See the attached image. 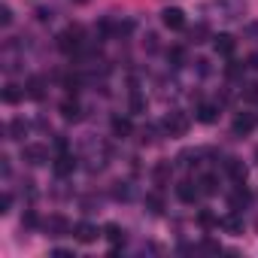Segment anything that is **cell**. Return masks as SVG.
Instances as JSON below:
<instances>
[{"label":"cell","mask_w":258,"mask_h":258,"mask_svg":"<svg viewBox=\"0 0 258 258\" xmlns=\"http://www.w3.org/2000/svg\"><path fill=\"white\" fill-rule=\"evenodd\" d=\"M79 46H82V28H79V25H70L67 31L58 34V49H61L64 55L79 52Z\"/></svg>","instance_id":"6da1fadb"},{"label":"cell","mask_w":258,"mask_h":258,"mask_svg":"<svg viewBox=\"0 0 258 258\" xmlns=\"http://www.w3.org/2000/svg\"><path fill=\"white\" fill-rule=\"evenodd\" d=\"M164 131H167L170 137H182V134L188 131V118H185V112H170V115L164 118Z\"/></svg>","instance_id":"7a4b0ae2"},{"label":"cell","mask_w":258,"mask_h":258,"mask_svg":"<svg viewBox=\"0 0 258 258\" xmlns=\"http://www.w3.org/2000/svg\"><path fill=\"white\" fill-rule=\"evenodd\" d=\"M161 22H164V28H170V31H182V28H185V13L176 10V7H167V10L161 13Z\"/></svg>","instance_id":"3957f363"},{"label":"cell","mask_w":258,"mask_h":258,"mask_svg":"<svg viewBox=\"0 0 258 258\" xmlns=\"http://www.w3.org/2000/svg\"><path fill=\"white\" fill-rule=\"evenodd\" d=\"M22 158H25L28 164H46V161H49V152H46V146L31 143V146H25V149H22Z\"/></svg>","instance_id":"277c9868"},{"label":"cell","mask_w":258,"mask_h":258,"mask_svg":"<svg viewBox=\"0 0 258 258\" xmlns=\"http://www.w3.org/2000/svg\"><path fill=\"white\" fill-rule=\"evenodd\" d=\"M46 231H49L52 237H64V234H70L73 228H70V222H67L64 216H49V219H46Z\"/></svg>","instance_id":"5b68a950"},{"label":"cell","mask_w":258,"mask_h":258,"mask_svg":"<svg viewBox=\"0 0 258 258\" xmlns=\"http://www.w3.org/2000/svg\"><path fill=\"white\" fill-rule=\"evenodd\" d=\"M213 46H216V52H219V55H225V58H231V55H234V49H237V43H234V37H231V34H219V37H213Z\"/></svg>","instance_id":"8992f818"},{"label":"cell","mask_w":258,"mask_h":258,"mask_svg":"<svg viewBox=\"0 0 258 258\" xmlns=\"http://www.w3.org/2000/svg\"><path fill=\"white\" fill-rule=\"evenodd\" d=\"M73 237H76L79 243H94V240H97V228L88 225V222H79V225H73Z\"/></svg>","instance_id":"52a82bcc"},{"label":"cell","mask_w":258,"mask_h":258,"mask_svg":"<svg viewBox=\"0 0 258 258\" xmlns=\"http://www.w3.org/2000/svg\"><path fill=\"white\" fill-rule=\"evenodd\" d=\"M219 7H225V16L222 19H240L243 13H246V4L243 0H216Z\"/></svg>","instance_id":"ba28073f"},{"label":"cell","mask_w":258,"mask_h":258,"mask_svg":"<svg viewBox=\"0 0 258 258\" xmlns=\"http://www.w3.org/2000/svg\"><path fill=\"white\" fill-rule=\"evenodd\" d=\"M52 167H55V173H58V176H70V173L76 170V158H73V155H58Z\"/></svg>","instance_id":"9c48e42d"},{"label":"cell","mask_w":258,"mask_h":258,"mask_svg":"<svg viewBox=\"0 0 258 258\" xmlns=\"http://www.w3.org/2000/svg\"><path fill=\"white\" fill-rule=\"evenodd\" d=\"M198 195H201V188L191 185V182H179V185H176V198H179L182 204H195Z\"/></svg>","instance_id":"30bf717a"},{"label":"cell","mask_w":258,"mask_h":258,"mask_svg":"<svg viewBox=\"0 0 258 258\" xmlns=\"http://www.w3.org/2000/svg\"><path fill=\"white\" fill-rule=\"evenodd\" d=\"M255 115H249V112H240L237 118H234V134H249L252 127H255Z\"/></svg>","instance_id":"8fae6325"},{"label":"cell","mask_w":258,"mask_h":258,"mask_svg":"<svg viewBox=\"0 0 258 258\" xmlns=\"http://www.w3.org/2000/svg\"><path fill=\"white\" fill-rule=\"evenodd\" d=\"M225 167H228V173H231V179H234V182H243V179H246V164H243V161L228 158V161H225Z\"/></svg>","instance_id":"7c38bea8"},{"label":"cell","mask_w":258,"mask_h":258,"mask_svg":"<svg viewBox=\"0 0 258 258\" xmlns=\"http://www.w3.org/2000/svg\"><path fill=\"white\" fill-rule=\"evenodd\" d=\"M131 131H134L131 118H121V115H115V118H112V134H115V137H127Z\"/></svg>","instance_id":"4fadbf2b"},{"label":"cell","mask_w":258,"mask_h":258,"mask_svg":"<svg viewBox=\"0 0 258 258\" xmlns=\"http://www.w3.org/2000/svg\"><path fill=\"white\" fill-rule=\"evenodd\" d=\"M198 188H201V195H216V191H219V182H216L213 173H207V176L198 179Z\"/></svg>","instance_id":"5bb4252c"},{"label":"cell","mask_w":258,"mask_h":258,"mask_svg":"<svg viewBox=\"0 0 258 258\" xmlns=\"http://www.w3.org/2000/svg\"><path fill=\"white\" fill-rule=\"evenodd\" d=\"M228 204H231V210H234V213H240V210L249 204V191H246V188H237V191L231 195V201H228Z\"/></svg>","instance_id":"9a60e30c"},{"label":"cell","mask_w":258,"mask_h":258,"mask_svg":"<svg viewBox=\"0 0 258 258\" xmlns=\"http://www.w3.org/2000/svg\"><path fill=\"white\" fill-rule=\"evenodd\" d=\"M219 118V109L216 106H210V103H204L201 109H198V121H204V124H213Z\"/></svg>","instance_id":"2e32d148"},{"label":"cell","mask_w":258,"mask_h":258,"mask_svg":"<svg viewBox=\"0 0 258 258\" xmlns=\"http://www.w3.org/2000/svg\"><path fill=\"white\" fill-rule=\"evenodd\" d=\"M25 134H28L25 118H13V121H10V137H13V140H22Z\"/></svg>","instance_id":"e0dca14e"},{"label":"cell","mask_w":258,"mask_h":258,"mask_svg":"<svg viewBox=\"0 0 258 258\" xmlns=\"http://www.w3.org/2000/svg\"><path fill=\"white\" fill-rule=\"evenodd\" d=\"M25 94H28V97H34V100H40V97H43V79H40V76H31V79H28V91H25Z\"/></svg>","instance_id":"ac0fdd59"},{"label":"cell","mask_w":258,"mask_h":258,"mask_svg":"<svg viewBox=\"0 0 258 258\" xmlns=\"http://www.w3.org/2000/svg\"><path fill=\"white\" fill-rule=\"evenodd\" d=\"M146 207H149V213L161 216V213H164V198H161V195H146Z\"/></svg>","instance_id":"d6986e66"},{"label":"cell","mask_w":258,"mask_h":258,"mask_svg":"<svg viewBox=\"0 0 258 258\" xmlns=\"http://www.w3.org/2000/svg\"><path fill=\"white\" fill-rule=\"evenodd\" d=\"M103 234H106V240H109V243H115V246H118V243H124V231H121L118 225H106V228H103Z\"/></svg>","instance_id":"ffe728a7"},{"label":"cell","mask_w":258,"mask_h":258,"mask_svg":"<svg viewBox=\"0 0 258 258\" xmlns=\"http://www.w3.org/2000/svg\"><path fill=\"white\" fill-rule=\"evenodd\" d=\"M61 115L64 118H79V103L76 100H64L61 103Z\"/></svg>","instance_id":"44dd1931"},{"label":"cell","mask_w":258,"mask_h":258,"mask_svg":"<svg viewBox=\"0 0 258 258\" xmlns=\"http://www.w3.org/2000/svg\"><path fill=\"white\" fill-rule=\"evenodd\" d=\"M222 228L231 231V234H237V231H243V222H240L237 216H228V219H222Z\"/></svg>","instance_id":"7402d4cb"},{"label":"cell","mask_w":258,"mask_h":258,"mask_svg":"<svg viewBox=\"0 0 258 258\" xmlns=\"http://www.w3.org/2000/svg\"><path fill=\"white\" fill-rule=\"evenodd\" d=\"M4 100H7V103H19V100H22V91H19L16 85H10V88L4 91Z\"/></svg>","instance_id":"603a6c76"},{"label":"cell","mask_w":258,"mask_h":258,"mask_svg":"<svg viewBox=\"0 0 258 258\" xmlns=\"http://www.w3.org/2000/svg\"><path fill=\"white\" fill-rule=\"evenodd\" d=\"M198 222H201L204 228H213V225H219V222H216V216H213L210 210H201V216H198Z\"/></svg>","instance_id":"cb8c5ba5"},{"label":"cell","mask_w":258,"mask_h":258,"mask_svg":"<svg viewBox=\"0 0 258 258\" xmlns=\"http://www.w3.org/2000/svg\"><path fill=\"white\" fill-rule=\"evenodd\" d=\"M167 176H170V164H167V161H161V164L155 167V179H158V182H164Z\"/></svg>","instance_id":"d4e9b609"},{"label":"cell","mask_w":258,"mask_h":258,"mask_svg":"<svg viewBox=\"0 0 258 258\" xmlns=\"http://www.w3.org/2000/svg\"><path fill=\"white\" fill-rule=\"evenodd\" d=\"M243 97H246V100H258V82H249L246 91H243Z\"/></svg>","instance_id":"484cf974"},{"label":"cell","mask_w":258,"mask_h":258,"mask_svg":"<svg viewBox=\"0 0 258 258\" xmlns=\"http://www.w3.org/2000/svg\"><path fill=\"white\" fill-rule=\"evenodd\" d=\"M10 22H13V10H10V7H0V25L7 28Z\"/></svg>","instance_id":"4316f807"},{"label":"cell","mask_w":258,"mask_h":258,"mask_svg":"<svg viewBox=\"0 0 258 258\" xmlns=\"http://www.w3.org/2000/svg\"><path fill=\"white\" fill-rule=\"evenodd\" d=\"M10 207H13V195H4L0 198V213H10Z\"/></svg>","instance_id":"83f0119b"},{"label":"cell","mask_w":258,"mask_h":258,"mask_svg":"<svg viewBox=\"0 0 258 258\" xmlns=\"http://www.w3.org/2000/svg\"><path fill=\"white\" fill-rule=\"evenodd\" d=\"M22 225H28V228H34V225H37V216H34V213H25V219H22Z\"/></svg>","instance_id":"f1b7e54d"},{"label":"cell","mask_w":258,"mask_h":258,"mask_svg":"<svg viewBox=\"0 0 258 258\" xmlns=\"http://www.w3.org/2000/svg\"><path fill=\"white\" fill-rule=\"evenodd\" d=\"M131 106H134V112H140V109H143V97H140V94H134V100H131Z\"/></svg>","instance_id":"f546056e"},{"label":"cell","mask_w":258,"mask_h":258,"mask_svg":"<svg viewBox=\"0 0 258 258\" xmlns=\"http://www.w3.org/2000/svg\"><path fill=\"white\" fill-rule=\"evenodd\" d=\"M249 64H252V67H255V70H258V52H255V55H252V58H249Z\"/></svg>","instance_id":"4dcf8cb0"}]
</instances>
